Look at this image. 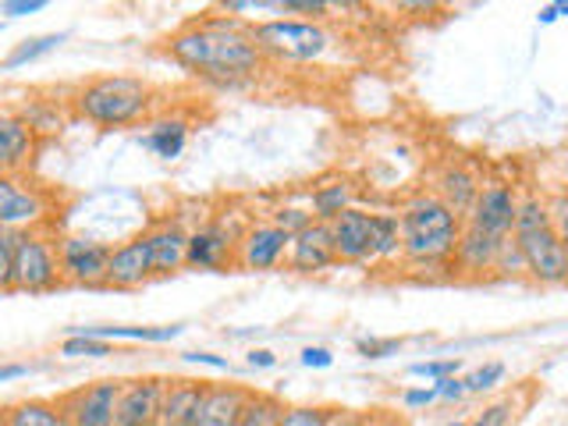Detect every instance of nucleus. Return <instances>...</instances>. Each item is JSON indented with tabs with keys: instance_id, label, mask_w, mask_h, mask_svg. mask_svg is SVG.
<instances>
[{
	"instance_id": "f257e3e1",
	"label": "nucleus",
	"mask_w": 568,
	"mask_h": 426,
	"mask_svg": "<svg viewBox=\"0 0 568 426\" xmlns=\"http://www.w3.org/2000/svg\"><path fill=\"white\" fill-rule=\"evenodd\" d=\"M168 58L192 79L217 89H242L266 68L253 26L235 14H200L164 40Z\"/></svg>"
},
{
	"instance_id": "c756f323",
	"label": "nucleus",
	"mask_w": 568,
	"mask_h": 426,
	"mask_svg": "<svg viewBox=\"0 0 568 426\" xmlns=\"http://www.w3.org/2000/svg\"><path fill=\"white\" fill-rule=\"evenodd\" d=\"M18 114H22V121L29 124V129L36 135H50V132H61V106L53 103V100H40V97H32L29 103L18 106Z\"/></svg>"
},
{
	"instance_id": "2eb2a0df",
	"label": "nucleus",
	"mask_w": 568,
	"mask_h": 426,
	"mask_svg": "<svg viewBox=\"0 0 568 426\" xmlns=\"http://www.w3.org/2000/svg\"><path fill=\"white\" fill-rule=\"evenodd\" d=\"M331 242H334V256L337 263H352V266H366L373 263V231H369V210L352 206L342 217L331 221Z\"/></svg>"
},
{
	"instance_id": "a18cd8bd",
	"label": "nucleus",
	"mask_w": 568,
	"mask_h": 426,
	"mask_svg": "<svg viewBox=\"0 0 568 426\" xmlns=\"http://www.w3.org/2000/svg\"><path fill=\"white\" fill-rule=\"evenodd\" d=\"M185 363L192 366H210V369H231V363L224 359V355H213V352H185L182 355Z\"/></svg>"
},
{
	"instance_id": "a878e982",
	"label": "nucleus",
	"mask_w": 568,
	"mask_h": 426,
	"mask_svg": "<svg viewBox=\"0 0 568 426\" xmlns=\"http://www.w3.org/2000/svg\"><path fill=\"white\" fill-rule=\"evenodd\" d=\"M369 231H373V263H395V260H402V224H398V213H390V210L369 213Z\"/></svg>"
},
{
	"instance_id": "f704fd0d",
	"label": "nucleus",
	"mask_w": 568,
	"mask_h": 426,
	"mask_svg": "<svg viewBox=\"0 0 568 426\" xmlns=\"http://www.w3.org/2000/svg\"><path fill=\"white\" fill-rule=\"evenodd\" d=\"M271 224H277L284 235H298V231H306L310 224H313V213H310V206H292V203H284V206H274V213L266 217Z\"/></svg>"
},
{
	"instance_id": "09e8293b",
	"label": "nucleus",
	"mask_w": 568,
	"mask_h": 426,
	"mask_svg": "<svg viewBox=\"0 0 568 426\" xmlns=\"http://www.w3.org/2000/svg\"><path fill=\"white\" fill-rule=\"evenodd\" d=\"M29 373H36V366H29V363H0V384L22 381V377H29Z\"/></svg>"
},
{
	"instance_id": "b1692460",
	"label": "nucleus",
	"mask_w": 568,
	"mask_h": 426,
	"mask_svg": "<svg viewBox=\"0 0 568 426\" xmlns=\"http://www.w3.org/2000/svg\"><path fill=\"white\" fill-rule=\"evenodd\" d=\"M203 387H206V381H185V377L182 381H168L156 426H189L195 405H200V398H203Z\"/></svg>"
},
{
	"instance_id": "ea45409f",
	"label": "nucleus",
	"mask_w": 568,
	"mask_h": 426,
	"mask_svg": "<svg viewBox=\"0 0 568 426\" xmlns=\"http://www.w3.org/2000/svg\"><path fill=\"white\" fill-rule=\"evenodd\" d=\"M334 4H327V0H277V11L284 14H306L310 22H320Z\"/></svg>"
},
{
	"instance_id": "9b49d317",
	"label": "nucleus",
	"mask_w": 568,
	"mask_h": 426,
	"mask_svg": "<svg viewBox=\"0 0 568 426\" xmlns=\"http://www.w3.org/2000/svg\"><path fill=\"white\" fill-rule=\"evenodd\" d=\"M519 200L523 195L515 192V185L508 182H487L479 189L473 210L466 213V224L484 231L490 239H508L515 227V213H519Z\"/></svg>"
},
{
	"instance_id": "5fc2aeb1",
	"label": "nucleus",
	"mask_w": 568,
	"mask_h": 426,
	"mask_svg": "<svg viewBox=\"0 0 568 426\" xmlns=\"http://www.w3.org/2000/svg\"><path fill=\"white\" fill-rule=\"evenodd\" d=\"M448 426H469V423H448Z\"/></svg>"
},
{
	"instance_id": "c9c22d12",
	"label": "nucleus",
	"mask_w": 568,
	"mask_h": 426,
	"mask_svg": "<svg viewBox=\"0 0 568 426\" xmlns=\"http://www.w3.org/2000/svg\"><path fill=\"white\" fill-rule=\"evenodd\" d=\"M458 369L462 363L458 359H434V363H416V366H408V373L413 377H426V381H448V377H458Z\"/></svg>"
},
{
	"instance_id": "f8f14e48",
	"label": "nucleus",
	"mask_w": 568,
	"mask_h": 426,
	"mask_svg": "<svg viewBox=\"0 0 568 426\" xmlns=\"http://www.w3.org/2000/svg\"><path fill=\"white\" fill-rule=\"evenodd\" d=\"M239 235H242V231H235L224 217L192 227L189 231V260H185V266H189V271H224V266H235Z\"/></svg>"
},
{
	"instance_id": "9d476101",
	"label": "nucleus",
	"mask_w": 568,
	"mask_h": 426,
	"mask_svg": "<svg viewBox=\"0 0 568 426\" xmlns=\"http://www.w3.org/2000/svg\"><path fill=\"white\" fill-rule=\"evenodd\" d=\"M121 381H93L61 395V408L71 426H118Z\"/></svg>"
},
{
	"instance_id": "4c0bfd02",
	"label": "nucleus",
	"mask_w": 568,
	"mask_h": 426,
	"mask_svg": "<svg viewBox=\"0 0 568 426\" xmlns=\"http://www.w3.org/2000/svg\"><path fill=\"white\" fill-rule=\"evenodd\" d=\"M14 242H18V231H0V292H11Z\"/></svg>"
},
{
	"instance_id": "f3484780",
	"label": "nucleus",
	"mask_w": 568,
	"mask_h": 426,
	"mask_svg": "<svg viewBox=\"0 0 568 426\" xmlns=\"http://www.w3.org/2000/svg\"><path fill=\"white\" fill-rule=\"evenodd\" d=\"M334 263L337 256H334L331 227L320 221H313L306 231H298L292 239L288 260H284V266H288L292 274H327Z\"/></svg>"
},
{
	"instance_id": "79ce46f5",
	"label": "nucleus",
	"mask_w": 568,
	"mask_h": 426,
	"mask_svg": "<svg viewBox=\"0 0 568 426\" xmlns=\"http://www.w3.org/2000/svg\"><path fill=\"white\" fill-rule=\"evenodd\" d=\"M298 363L306 366V369H331L334 366V352L331 348H320V345H310V348H302Z\"/></svg>"
},
{
	"instance_id": "de8ad7c7",
	"label": "nucleus",
	"mask_w": 568,
	"mask_h": 426,
	"mask_svg": "<svg viewBox=\"0 0 568 426\" xmlns=\"http://www.w3.org/2000/svg\"><path fill=\"white\" fill-rule=\"evenodd\" d=\"M245 363H248V369H274L277 366V355L271 348H248L245 352Z\"/></svg>"
},
{
	"instance_id": "603ef678",
	"label": "nucleus",
	"mask_w": 568,
	"mask_h": 426,
	"mask_svg": "<svg viewBox=\"0 0 568 426\" xmlns=\"http://www.w3.org/2000/svg\"><path fill=\"white\" fill-rule=\"evenodd\" d=\"M558 11H561V18H568V0H558Z\"/></svg>"
},
{
	"instance_id": "aec40b11",
	"label": "nucleus",
	"mask_w": 568,
	"mask_h": 426,
	"mask_svg": "<svg viewBox=\"0 0 568 426\" xmlns=\"http://www.w3.org/2000/svg\"><path fill=\"white\" fill-rule=\"evenodd\" d=\"M355 200H359V185H355L348 174H331V178H320V182L310 189L306 206L313 213V221L331 224L342 217L345 210H352Z\"/></svg>"
},
{
	"instance_id": "58836bf2",
	"label": "nucleus",
	"mask_w": 568,
	"mask_h": 426,
	"mask_svg": "<svg viewBox=\"0 0 568 426\" xmlns=\"http://www.w3.org/2000/svg\"><path fill=\"white\" fill-rule=\"evenodd\" d=\"M511 413H515V402L511 398H497V402L484 405V413L476 416L473 426H511Z\"/></svg>"
},
{
	"instance_id": "412c9836",
	"label": "nucleus",
	"mask_w": 568,
	"mask_h": 426,
	"mask_svg": "<svg viewBox=\"0 0 568 426\" xmlns=\"http://www.w3.org/2000/svg\"><path fill=\"white\" fill-rule=\"evenodd\" d=\"M497 245H501V239H490V235H484V231L462 224V239L455 245L452 266L466 277H487V274H494Z\"/></svg>"
},
{
	"instance_id": "dca6fc26",
	"label": "nucleus",
	"mask_w": 568,
	"mask_h": 426,
	"mask_svg": "<svg viewBox=\"0 0 568 426\" xmlns=\"http://www.w3.org/2000/svg\"><path fill=\"white\" fill-rule=\"evenodd\" d=\"M40 150V135L22 121L18 111L0 106V174H26Z\"/></svg>"
},
{
	"instance_id": "7ed1b4c3",
	"label": "nucleus",
	"mask_w": 568,
	"mask_h": 426,
	"mask_svg": "<svg viewBox=\"0 0 568 426\" xmlns=\"http://www.w3.org/2000/svg\"><path fill=\"white\" fill-rule=\"evenodd\" d=\"M153 85L139 75H97L71 93L75 118L97 124V129H129L153 111Z\"/></svg>"
},
{
	"instance_id": "0eeeda50",
	"label": "nucleus",
	"mask_w": 568,
	"mask_h": 426,
	"mask_svg": "<svg viewBox=\"0 0 568 426\" xmlns=\"http://www.w3.org/2000/svg\"><path fill=\"white\" fill-rule=\"evenodd\" d=\"M53 213V195L29 182L26 174H0V231H36L47 227Z\"/></svg>"
},
{
	"instance_id": "7c9ffc66",
	"label": "nucleus",
	"mask_w": 568,
	"mask_h": 426,
	"mask_svg": "<svg viewBox=\"0 0 568 426\" xmlns=\"http://www.w3.org/2000/svg\"><path fill=\"white\" fill-rule=\"evenodd\" d=\"M342 413L331 405H288L277 426H337Z\"/></svg>"
},
{
	"instance_id": "e433bc0d",
	"label": "nucleus",
	"mask_w": 568,
	"mask_h": 426,
	"mask_svg": "<svg viewBox=\"0 0 568 426\" xmlns=\"http://www.w3.org/2000/svg\"><path fill=\"white\" fill-rule=\"evenodd\" d=\"M402 348L398 337H359L355 342V352L363 355V359H387V355H395Z\"/></svg>"
},
{
	"instance_id": "20e7f679",
	"label": "nucleus",
	"mask_w": 568,
	"mask_h": 426,
	"mask_svg": "<svg viewBox=\"0 0 568 426\" xmlns=\"http://www.w3.org/2000/svg\"><path fill=\"white\" fill-rule=\"evenodd\" d=\"M511 239L523 248L529 281L547 284V288L568 284V253H565L555 224H550V206L544 195H523L519 200Z\"/></svg>"
},
{
	"instance_id": "3c124183",
	"label": "nucleus",
	"mask_w": 568,
	"mask_h": 426,
	"mask_svg": "<svg viewBox=\"0 0 568 426\" xmlns=\"http://www.w3.org/2000/svg\"><path fill=\"white\" fill-rule=\"evenodd\" d=\"M337 426H384V423L377 416H342Z\"/></svg>"
},
{
	"instance_id": "a19ab883",
	"label": "nucleus",
	"mask_w": 568,
	"mask_h": 426,
	"mask_svg": "<svg viewBox=\"0 0 568 426\" xmlns=\"http://www.w3.org/2000/svg\"><path fill=\"white\" fill-rule=\"evenodd\" d=\"M547 206H550V224H555L558 239L568 253V195H555V200H547Z\"/></svg>"
},
{
	"instance_id": "49530a36",
	"label": "nucleus",
	"mask_w": 568,
	"mask_h": 426,
	"mask_svg": "<svg viewBox=\"0 0 568 426\" xmlns=\"http://www.w3.org/2000/svg\"><path fill=\"white\" fill-rule=\"evenodd\" d=\"M437 395L444 402H462L469 390H466V381H462V377H448V381H437Z\"/></svg>"
},
{
	"instance_id": "72a5a7b5",
	"label": "nucleus",
	"mask_w": 568,
	"mask_h": 426,
	"mask_svg": "<svg viewBox=\"0 0 568 426\" xmlns=\"http://www.w3.org/2000/svg\"><path fill=\"white\" fill-rule=\"evenodd\" d=\"M494 274L497 277H526V260H523V248L511 235L501 239L497 245V260H494Z\"/></svg>"
},
{
	"instance_id": "4468645a",
	"label": "nucleus",
	"mask_w": 568,
	"mask_h": 426,
	"mask_svg": "<svg viewBox=\"0 0 568 426\" xmlns=\"http://www.w3.org/2000/svg\"><path fill=\"white\" fill-rule=\"evenodd\" d=\"M168 377H135L121 381L118 426H156L160 402H164Z\"/></svg>"
},
{
	"instance_id": "c85d7f7f",
	"label": "nucleus",
	"mask_w": 568,
	"mask_h": 426,
	"mask_svg": "<svg viewBox=\"0 0 568 426\" xmlns=\"http://www.w3.org/2000/svg\"><path fill=\"white\" fill-rule=\"evenodd\" d=\"M64 40H68V32H47V36H32V40L14 43V50L8 53L4 61H0V71H18V68H26L32 61H40V58H47V53L58 50Z\"/></svg>"
},
{
	"instance_id": "864d4df0",
	"label": "nucleus",
	"mask_w": 568,
	"mask_h": 426,
	"mask_svg": "<svg viewBox=\"0 0 568 426\" xmlns=\"http://www.w3.org/2000/svg\"><path fill=\"white\" fill-rule=\"evenodd\" d=\"M0 426H8V408H0Z\"/></svg>"
},
{
	"instance_id": "bb28decb",
	"label": "nucleus",
	"mask_w": 568,
	"mask_h": 426,
	"mask_svg": "<svg viewBox=\"0 0 568 426\" xmlns=\"http://www.w3.org/2000/svg\"><path fill=\"white\" fill-rule=\"evenodd\" d=\"M185 327L182 324H171V327H79L71 334H89V337H100V342H174L178 334Z\"/></svg>"
},
{
	"instance_id": "6e6552de",
	"label": "nucleus",
	"mask_w": 568,
	"mask_h": 426,
	"mask_svg": "<svg viewBox=\"0 0 568 426\" xmlns=\"http://www.w3.org/2000/svg\"><path fill=\"white\" fill-rule=\"evenodd\" d=\"M58 260L64 284L75 288H106V263H111V245L89 235H64L58 239Z\"/></svg>"
},
{
	"instance_id": "423d86ee",
	"label": "nucleus",
	"mask_w": 568,
	"mask_h": 426,
	"mask_svg": "<svg viewBox=\"0 0 568 426\" xmlns=\"http://www.w3.org/2000/svg\"><path fill=\"white\" fill-rule=\"evenodd\" d=\"M61 284L64 277H61V260H58V239H50L47 227L18 231L11 292L47 295V292H58Z\"/></svg>"
},
{
	"instance_id": "8fccbe9b",
	"label": "nucleus",
	"mask_w": 568,
	"mask_h": 426,
	"mask_svg": "<svg viewBox=\"0 0 568 426\" xmlns=\"http://www.w3.org/2000/svg\"><path fill=\"white\" fill-rule=\"evenodd\" d=\"M558 18H561L558 4H544V8L537 11V22H540V26H555V22H558Z\"/></svg>"
},
{
	"instance_id": "6ab92c4d",
	"label": "nucleus",
	"mask_w": 568,
	"mask_h": 426,
	"mask_svg": "<svg viewBox=\"0 0 568 426\" xmlns=\"http://www.w3.org/2000/svg\"><path fill=\"white\" fill-rule=\"evenodd\" d=\"M150 253H153V271L156 277H171L178 271H185L189 260V231L182 227V221H156L150 231Z\"/></svg>"
},
{
	"instance_id": "2f4dec72",
	"label": "nucleus",
	"mask_w": 568,
	"mask_h": 426,
	"mask_svg": "<svg viewBox=\"0 0 568 426\" xmlns=\"http://www.w3.org/2000/svg\"><path fill=\"white\" fill-rule=\"evenodd\" d=\"M61 355L64 359H106V355H114V348H111V342H100V337L68 334L61 342Z\"/></svg>"
},
{
	"instance_id": "1a4fd4ad",
	"label": "nucleus",
	"mask_w": 568,
	"mask_h": 426,
	"mask_svg": "<svg viewBox=\"0 0 568 426\" xmlns=\"http://www.w3.org/2000/svg\"><path fill=\"white\" fill-rule=\"evenodd\" d=\"M288 248H292V235L271 221H253L242 235H239V248H235V266L239 271H277V266L288 260Z\"/></svg>"
},
{
	"instance_id": "a211bd4d",
	"label": "nucleus",
	"mask_w": 568,
	"mask_h": 426,
	"mask_svg": "<svg viewBox=\"0 0 568 426\" xmlns=\"http://www.w3.org/2000/svg\"><path fill=\"white\" fill-rule=\"evenodd\" d=\"M248 390L242 384H210L203 387V398L195 405V413L189 419V426H235L242 405L248 402Z\"/></svg>"
},
{
	"instance_id": "ddd939ff",
	"label": "nucleus",
	"mask_w": 568,
	"mask_h": 426,
	"mask_svg": "<svg viewBox=\"0 0 568 426\" xmlns=\"http://www.w3.org/2000/svg\"><path fill=\"white\" fill-rule=\"evenodd\" d=\"M153 253H150V239L146 231L124 239L118 245H111V263H106V288L129 292V288H142L146 281H153Z\"/></svg>"
},
{
	"instance_id": "393cba45",
	"label": "nucleus",
	"mask_w": 568,
	"mask_h": 426,
	"mask_svg": "<svg viewBox=\"0 0 568 426\" xmlns=\"http://www.w3.org/2000/svg\"><path fill=\"white\" fill-rule=\"evenodd\" d=\"M8 426H71L61 398H22L8 405Z\"/></svg>"
},
{
	"instance_id": "4be33fe9",
	"label": "nucleus",
	"mask_w": 568,
	"mask_h": 426,
	"mask_svg": "<svg viewBox=\"0 0 568 426\" xmlns=\"http://www.w3.org/2000/svg\"><path fill=\"white\" fill-rule=\"evenodd\" d=\"M479 178L469 171V168H462V164H448L440 174H437V195H440V203L455 210L462 221H466V213L473 210L476 203V195H479Z\"/></svg>"
},
{
	"instance_id": "cd10ccee",
	"label": "nucleus",
	"mask_w": 568,
	"mask_h": 426,
	"mask_svg": "<svg viewBox=\"0 0 568 426\" xmlns=\"http://www.w3.org/2000/svg\"><path fill=\"white\" fill-rule=\"evenodd\" d=\"M284 405L271 390H248V402L242 405V413L235 419V426H277L284 416Z\"/></svg>"
},
{
	"instance_id": "473e14b6",
	"label": "nucleus",
	"mask_w": 568,
	"mask_h": 426,
	"mask_svg": "<svg viewBox=\"0 0 568 426\" xmlns=\"http://www.w3.org/2000/svg\"><path fill=\"white\" fill-rule=\"evenodd\" d=\"M505 373H508V366H505V363L490 359V363H484V366L469 369L462 381H466V390H469V395H487V390H494L497 384L505 381Z\"/></svg>"
},
{
	"instance_id": "37998d69",
	"label": "nucleus",
	"mask_w": 568,
	"mask_h": 426,
	"mask_svg": "<svg viewBox=\"0 0 568 426\" xmlns=\"http://www.w3.org/2000/svg\"><path fill=\"white\" fill-rule=\"evenodd\" d=\"M440 395H437V384L430 387H408L405 395H402V405L405 408H426V405H434Z\"/></svg>"
},
{
	"instance_id": "39448f33",
	"label": "nucleus",
	"mask_w": 568,
	"mask_h": 426,
	"mask_svg": "<svg viewBox=\"0 0 568 426\" xmlns=\"http://www.w3.org/2000/svg\"><path fill=\"white\" fill-rule=\"evenodd\" d=\"M253 43L260 47L263 61L274 64H316L337 47L334 32L324 22L288 18V14L253 22Z\"/></svg>"
},
{
	"instance_id": "6e6d98bb",
	"label": "nucleus",
	"mask_w": 568,
	"mask_h": 426,
	"mask_svg": "<svg viewBox=\"0 0 568 426\" xmlns=\"http://www.w3.org/2000/svg\"><path fill=\"white\" fill-rule=\"evenodd\" d=\"M0 29H4V26H0Z\"/></svg>"
},
{
	"instance_id": "f03ea898",
	"label": "nucleus",
	"mask_w": 568,
	"mask_h": 426,
	"mask_svg": "<svg viewBox=\"0 0 568 426\" xmlns=\"http://www.w3.org/2000/svg\"><path fill=\"white\" fill-rule=\"evenodd\" d=\"M402 224V260L419 271H444L455 260V245L462 239V221L455 210L440 203L437 192H416L398 210Z\"/></svg>"
},
{
	"instance_id": "5701e85b",
	"label": "nucleus",
	"mask_w": 568,
	"mask_h": 426,
	"mask_svg": "<svg viewBox=\"0 0 568 426\" xmlns=\"http://www.w3.org/2000/svg\"><path fill=\"white\" fill-rule=\"evenodd\" d=\"M139 142L153 156H160V160H178V156L185 153V146H189V121L178 118V114L156 118L150 129L139 135Z\"/></svg>"
},
{
	"instance_id": "c03bdc74",
	"label": "nucleus",
	"mask_w": 568,
	"mask_h": 426,
	"mask_svg": "<svg viewBox=\"0 0 568 426\" xmlns=\"http://www.w3.org/2000/svg\"><path fill=\"white\" fill-rule=\"evenodd\" d=\"M43 8H47V0H4V4H0V14L26 18V14H40Z\"/></svg>"
}]
</instances>
